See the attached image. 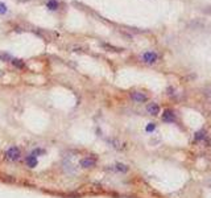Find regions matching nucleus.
<instances>
[{"label":"nucleus","mask_w":211,"mask_h":198,"mask_svg":"<svg viewBox=\"0 0 211 198\" xmlns=\"http://www.w3.org/2000/svg\"><path fill=\"white\" fill-rule=\"evenodd\" d=\"M12 64L15 65L17 69H24V66H25V64L21 60H12Z\"/></svg>","instance_id":"10"},{"label":"nucleus","mask_w":211,"mask_h":198,"mask_svg":"<svg viewBox=\"0 0 211 198\" xmlns=\"http://www.w3.org/2000/svg\"><path fill=\"white\" fill-rule=\"evenodd\" d=\"M96 165V158L95 157H85L79 161V166L83 169H89Z\"/></svg>","instance_id":"2"},{"label":"nucleus","mask_w":211,"mask_h":198,"mask_svg":"<svg viewBox=\"0 0 211 198\" xmlns=\"http://www.w3.org/2000/svg\"><path fill=\"white\" fill-rule=\"evenodd\" d=\"M147 111H148V114H151V115H158V112H160V106L157 103H149L147 106Z\"/></svg>","instance_id":"6"},{"label":"nucleus","mask_w":211,"mask_h":198,"mask_svg":"<svg viewBox=\"0 0 211 198\" xmlns=\"http://www.w3.org/2000/svg\"><path fill=\"white\" fill-rule=\"evenodd\" d=\"M42 153H45V151H44V149H34V151H33V153H32V155L33 156H36V155H42Z\"/></svg>","instance_id":"13"},{"label":"nucleus","mask_w":211,"mask_h":198,"mask_svg":"<svg viewBox=\"0 0 211 198\" xmlns=\"http://www.w3.org/2000/svg\"><path fill=\"white\" fill-rule=\"evenodd\" d=\"M162 120L164 122H168V123H171L175 120V115L171 110H165L164 114H162Z\"/></svg>","instance_id":"5"},{"label":"nucleus","mask_w":211,"mask_h":198,"mask_svg":"<svg viewBox=\"0 0 211 198\" xmlns=\"http://www.w3.org/2000/svg\"><path fill=\"white\" fill-rule=\"evenodd\" d=\"M113 170H116V172H121V173H125V172H128V166L124 165V164H116V165H113Z\"/></svg>","instance_id":"8"},{"label":"nucleus","mask_w":211,"mask_h":198,"mask_svg":"<svg viewBox=\"0 0 211 198\" xmlns=\"http://www.w3.org/2000/svg\"><path fill=\"white\" fill-rule=\"evenodd\" d=\"M203 134H205L203 131H201V132H197V136H195V139H197V140H198V139H203Z\"/></svg>","instance_id":"14"},{"label":"nucleus","mask_w":211,"mask_h":198,"mask_svg":"<svg viewBox=\"0 0 211 198\" xmlns=\"http://www.w3.org/2000/svg\"><path fill=\"white\" fill-rule=\"evenodd\" d=\"M7 13V6L4 3H0V15H4Z\"/></svg>","instance_id":"11"},{"label":"nucleus","mask_w":211,"mask_h":198,"mask_svg":"<svg viewBox=\"0 0 211 198\" xmlns=\"http://www.w3.org/2000/svg\"><path fill=\"white\" fill-rule=\"evenodd\" d=\"M37 157L33 156V155H29L26 157V165L29 166V168H34V166H37Z\"/></svg>","instance_id":"7"},{"label":"nucleus","mask_w":211,"mask_h":198,"mask_svg":"<svg viewBox=\"0 0 211 198\" xmlns=\"http://www.w3.org/2000/svg\"><path fill=\"white\" fill-rule=\"evenodd\" d=\"M46 7L49 8L50 11H56L57 8H58V3H57L56 0H49V2L46 3Z\"/></svg>","instance_id":"9"},{"label":"nucleus","mask_w":211,"mask_h":198,"mask_svg":"<svg viewBox=\"0 0 211 198\" xmlns=\"http://www.w3.org/2000/svg\"><path fill=\"white\" fill-rule=\"evenodd\" d=\"M4 157L7 158L8 161H17L19 158L21 157V151H20V148H17V147H10L6 151V153H4Z\"/></svg>","instance_id":"1"},{"label":"nucleus","mask_w":211,"mask_h":198,"mask_svg":"<svg viewBox=\"0 0 211 198\" xmlns=\"http://www.w3.org/2000/svg\"><path fill=\"white\" fill-rule=\"evenodd\" d=\"M157 60H158V56H157V53H155V52H145L143 54V61L145 64L152 65V64L157 62Z\"/></svg>","instance_id":"3"},{"label":"nucleus","mask_w":211,"mask_h":198,"mask_svg":"<svg viewBox=\"0 0 211 198\" xmlns=\"http://www.w3.org/2000/svg\"><path fill=\"white\" fill-rule=\"evenodd\" d=\"M131 98L137 103H143L147 100V95L143 94V92H139V91H133V92H131Z\"/></svg>","instance_id":"4"},{"label":"nucleus","mask_w":211,"mask_h":198,"mask_svg":"<svg viewBox=\"0 0 211 198\" xmlns=\"http://www.w3.org/2000/svg\"><path fill=\"white\" fill-rule=\"evenodd\" d=\"M155 128H156V126L153 124V123H149L145 130H147V132H152V131H155Z\"/></svg>","instance_id":"12"}]
</instances>
